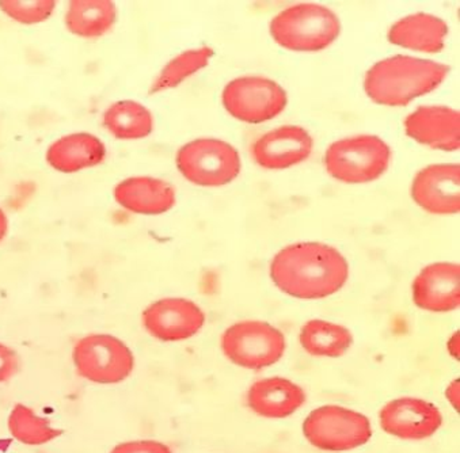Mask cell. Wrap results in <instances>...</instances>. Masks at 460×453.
Instances as JSON below:
<instances>
[{"mask_svg":"<svg viewBox=\"0 0 460 453\" xmlns=\"http://www.w3.org/2000/svg\"><path fill=\"white\" fill-rule=\"evenodd\" d=\"M273 284L295 298L319 300L336 295L349 279L347 258L319 242L289 244L270 262Z\"/></svg>","mask_w":460,"mask_h":453,"instance_id":"cell-1","label":"cell"},{"mask_svg":"<svg viewBox=\"0 0 460 453\" xmlns=\"http://www.w3.org/2000/svg\"><path fill=\"white\" fill-rule=\"evenodd\" d=\"M448 74L446 64L397 55L377 61L367 71L364 89L374 102L398 108L438 89Z\"/></svg>","mask_w":460,"mask_h":453,"instance_id":"cell-2","label":"cell"},{"mask_svg":"<svg viewBox=\"0 0 460 453\" xmlns=\"http://www.w3.org/2000/svg\"><path fill=\"white\" fill-rule=\"evenodd\" d=\"M270 36L294 52H319L331 47L341 33V22L329 7L300 4L279 13L270 25Z\"/></svg>","mask_w":460,"mask_h":453,"instance_id":"cell-3","label":"cell"},{"mask_svg":"<svg viewBox=\"0 0 460 453\" xmlns=\"http://www.w3.org/2000/svg\"><path fill=\"white\" fill-rule=\"evenodd\" d=\"M323 164L327 174L340 182H374L387 172L391 148L377 136L342 138L326 149Z\"/></svg>","mask_w":460,"mask_h":453,"instance_id":"cell-4","label":"cell"},{"mask_svg":"<svg viewBox=\"0 0 460 453\" xmlns=\"http://www.w3.org/2000/svg\"><path fill=\"white\" fill-rule=\"evenodd\" d=\"M175 164L189 182L203 188H220L241 174L238 149L220 138L189 141L178 149Z\"/></svg>","mask_w":460,"mask_h":453,"instance_id":"cell-5","label":"cell"},{"mask_svg":"<svg viewBox=\"0 0 460 453\" xmlns=\"http://www.w3.org/2000/svg\"><path fill=\"white\" fill-rule=\"evenodd\" d=\"M220 348L236 367L260 370L283 359L287 341L283 333L268 322L242 321L223 333Z\"/></svg>","mask_w":460,"mask_h":453,"instance_id":"cell-6","label":"cell"},{"mask_svg":"<svg viewBox=\"0 0 460 453\" xmlns=\"http://www.w3.org/2000/svg\"><path fill=\"white\" fill-rule=\"evenodd\" d=\"M303 434L318 449L345 452L366 445L371 440L372 426L361 413L327 404L307 415L303 422Z\"/></svg>","mask_w":460,"mask_h":453,"instance_id":"cell-7","label":"cell"},{"mask_svg":"<svg viewBox=\"0 0 460 453\" xmlns=\"http://www.w3.org/2000/svg\"><path fill=\"white\" fill-rule=\"evenodd\" d=\"M73 361L84 379L97 385H117L134 372L135 356L119 338L90 334L74 345Z\"/></svg>","mask_w":460,"mask_h":453,"instance_id":"cell-8","label":"cell"},{"mask_svg":"<svg viewBox=\"0 0 460 453\" xmlns=\"http://www.w3.org/2000/svg\"><path fill=\"white\" fill-rule=\"evenodd\" d=\"M222 103L238 121L262 124L283 113L288 95L278 82L252 75L227 84L222 93Z\"/></svg>","mask_w":460,"mask_h":453,"instance_id":"cell-9","label":"cell"},{"mask_svg":"<svg viewBox=\"0 0 460 453\" xmlns=\"http://www.w3.org/2000/svg\"><path fill=\"white\" fill-rule=\"evenodd\" d=\"M142 322L151 337L164 342H181L200 333L206 314L188 298H167L148 306L143 311Z\"/></svg>","mask_w":460,"mask_h":453,"instance_id":"cell-10","label":"cell"},{"mask_svg":"<svg viewBox=\"0 0 460 453\" xmlns=\"http://www.w3.org/2000/svg\"><path fill=\"white\" fill-rule=\"evenodd\" d=\"M380 426L385 433L398 439H429L443 425V415L438 406L424 399H394L383 406L379 413Z\"/></svg>","mask_w":460,"mask_h":453,"instance_id":"cell-11","label":"cell"},{"mask_svg":"<svg viewBox=\"0 0 460 453\" xmlns=\"http://www.w3.org/2000/svg\"><path fill=\"white\" fill-rule=\"evenodd\" d=\"M314 138L299 125H286L258 138L250 147L252 161L267 170H286L313 153Z\"/></svg>","mask_w":460,"mask_h":453,"instance_id":"cell-12","label":"cell"},{"mask_svg":"<svg viewBox=\"0 0 460 453\" xmlns=\"http://www.w3.org/2000/svg\"><path fill=\"white\" fill-rule=\"evenodd\" d=\"M411 199L432 215H457L460 210L459 164H430L417 173L411 183Z\"/></svg>","mask_w":460,"mask_h":453,"instance_id":"cell-13","label":"cell"},{"mask_svg":"<svg viewBox=\"0 0 460 453\" xmlns=\"http://www.w3.org/2000/svg\"><path fill=\"white\" fill-rule=\"evenodd\" d=\"M413 301L429 313L444 314L460 306L459 263L436 262L428 265L414 279Z\"/></svg>","mask_w":460,"mask_h":453,"instance_id":"cell-14","label":"cell"},{"mask_svg":"<svg viewBox=\"0 0 460 453\" xmlns=\"http://www.w3.org/2000/svg\"><path fill=\"white\" fill-rule=\"evenodd\" d=\"M403 127L417 143L440 151L459 149L460 114L448 106H421L406 117Z\"/></svg>","mask_w":460,"mask_h":453,"instance_id":"cell-15","label":"cell"},{"mask_svg":"<svg viewBox=\"0 0 460 453\" xmlns=\"http://www.w3.org/2000/svg\"><path fill=\"white\" fill-rule=\"evenodd\" d=\"M305 390L280 376L257 380L246 394V404L254 414L270 420H283L305 404Z\"/></svg>","mask_w":460,"mask_h":453,"instance_id":"cell-16","label":"cell"},{"mask_svg":"<svg viewBox=\"0 0 460 453\" xmlns=\"http://www.w3.org/2000/svg\"><path fill=\"white\" fill-rule=\"evenodd\" d=\"M114 200L119 207L137 215L156 216L169 212L177 201L169 182L153 177H132L117 183Z\"/></svg>","mask_w":460,"mask_h":453,"instance_id":"cell-17","label":"cell"},{"mask_svg":"<svg viewBox=\"0 0 460 453\" xmlns=\"http://www.w3.org/2000/svg\"><path fill=\"white\" fill-rule=\"evenodd\" d=\"M105 144L92 133L81 132L63 136L50 144L47 162L60 173H78L98 166L105 161Z\"/></svg>","mask_w":460,"mask_h":453,"instance_id":"cell-18","label":"cell"},{"mask_svg":"<svg viewBox=\"0 0 460 453\" xmlns=\"http://www.w3.org/2000/svg\"><path fill=\"white\" fill-rule=\"evenodd\" d=\"M448 25L441 18L427 13H416L397 21L388 31V41L397 47L424 53L444 49Z\"/></svg>","mask_w":460,"mask_h":453,"instance_id":"cell-19","label":"cell"},{"mask_svg":"<svg viewBox=\"0 0 460 453\" xmlns=\"http://www.w3.org/2000/svg\"><path fill=\"white\" fill-rule=\"evenodd\" d=\"M116 20V4L111 0H73L64 22L75 36L98 39L113 28Z\"/></svg>","mask_w":460,"mask_h":453,"instance_id":"cell-20","label":"cell"},{"mask_svg":"<svg viewBox=\"0 0 460 453\" xmlns=\"http://www.w3.org/2000/svg\"><path fill=\"white\" fill-rule=\"evenodd\" d=\"M299 342L310 356L339 359L353 345V335L342 324L313 319L300 330Z\"/></svg>","mask_w":460,"mask_h":453,"instance_id":"cell-21","label":"cell"},{"mask_svg":"<svg viewBox=\"0 0 460 453\" xmlns=\"http://www.w3.org/2000/svg\"><path fill=\"white\" fill-rule=\"evenodd\" d=\"M102 125L119 140H139L153 133L154 117L137 101H119L106 109Z\"/></svg>","mask_w":460,"mask_h":453,"instance_id":"cell-22","label":"cell"},{"mask_svg":"<svg viewBox=\"0 0 460 453\" xmlns=\"http://www.w3.org/2000/svg\"><path fill=\"white\" fill-rule=\"evenodd\" d=\"M214 55L212 48L201 47L185 50L175 56L159 72L158 78L151 84L150 94H158L180 86L183 81L190 78L191 75L206 68Z\"/></svg>","mask_w":460,"mask_h":453,"instance_id":"cell-23","label":"cell"},{"mask_svg":"<svg viewBox=\"0 0 460 453\" xmlns=\"http://www.w3.org/2000/svg\"><path fill=\"white\" fill-rule=\"evenodd\" d=\"M10 434L25 445H44L63 434L60 429L52 428L49 421L37 415L31 407L18 404L13 407L7 420Z\"/></svg>","mask_w":460,"mask_h":453,"instance_id":"cell-24","label":"cell"},{"mask_svg":"<svg viewBox=\"0 0 460 453\" xmlns=\"http://www.w3.org/2000/svg\"><path fill=\"white\" fill-rule=\"evenodd\" d=\"M56 2L53 0H4L0 10L12 20L25 25L44 22L52 15Z\"/></svg>","mask_w":460,"mask_h":453,"instance_id":"cell-25","label":"cell"},{"mask_svg":"<svg viewBox=\"0 0 460 453\" xmlns=\"http://www.w3.org/2000/svg\"><path fill=\"white\" fill-rule=\"evenodd\" d=\"M20 370V354L10 346L0 343V383L9 382Z\"/></svg>","mask_w":460,"mask_h":453,"instance_id":"cell-26","label":"cell"},{"mask_svg":"<svg viewBox=\"0 0 460 453\" xmlns=\"http://www.w3.org/2000/svg\"><path fill=\"white\" fill-rule=\"evenodd\" d=\"M111 453H172V450L164 442L140 440V441H127L116 445Z\"/></svg>","mask_w":460,"mask_h":453,"instance_id":"cell-27","label":"cell"},{"mask_svg":"<svg viewBox=\"0 0 460 453\" xmlns=\"http://www.w3.org/2000/svg\"><path fill=\"white\" fill-rule=\"evenodd\" d=\"M446 396L448 399L449 404H452L456 412L460 409V380L455 379L451 382V385L447 387Z\"/></svg>","mask_w":460,"mask_h":453,"instance_id":"cell-28","label":"cell"},{"mask_svg":"<svg viewBox=\"0 0 460 453\" xmlns=\"http://www.w3.org/2000/svg\"><path fill=\"white\" fill-rule=\"evenodd\" d=\"M447 348H448V351L451 353L452 357H455V359H459V333H455V334L452 335V338L449 340Z\"/></svg>","mask_w":460,"mask_h":453,"instance_id":"cell-29","label":"cell"},{"mask_svg":"<svg viewBox=\"0 0 460 453\" xmlns=\"http://www.w3.org/2000/svg\"><path fill=\"white\" fill-rule=\"evenodd\" d=\"M7 233H9V220L4 209H0V242L6 238Z\"/></svg>","mask_w":460,"mask_h":453,"instance_id":"cell-30","label":"cell"}]
</instances>
